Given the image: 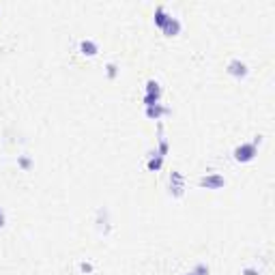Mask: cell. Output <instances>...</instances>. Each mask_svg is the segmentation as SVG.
<instances>
[{"label":"cell","mask_w":275,"mask_h":275,"mask_svg":"<svg viewBox=\"0 0 275 275\" xmlns=\"http://www.w3.org/2000/svg\"><path fill=\"white\" fill-rule=\"evenodd\" d=\"M185 275H196V273H194V271H187V273H185Z\"/></svg>","instance_id":"cell-18"},{"label":"cell","mask_w":275,"mask_h":275,"mask_svg":"<svg viewBox=\"0 0 275 275\" xmlns=\"http://www.w3.org/2000/svg\"><path fill=\"white\" fill-rule=\"evenodd\" d=\"M163 159H166V157H161V155H157V153H151L149 161H146V168H149V172H159L161 166H163Z\"/></svg>","instance_id":"cell-10"},{"label":"cell","mask_w":275,"mask_h":275,"mask_svg":"<svg viewBox=\"0 0 275 275\" xmlns=\"http://www.w3.org/2000/svg\"><path fill=\"white\" fill-rule=\"evenodd\" d=\"M260 142H262V136H256L254 140H249V142H241L239 146H235V151H232V157H235V161H239V163L254 161L256 155H258Z\"/></svg>","instance_id":"cell-1"},{"label":"cell","mask_w":275,"mask_h":275,"mask_svg":"<svg viewBox=\"0 0 275 275\" xmlns=\"http://www.w3.org/2000/svg\"><path fill=\"white\" fill-rule=\"evenodd\" d=\"M191 271H194L196 275H211V267L207 265V262H196Z\"/></svg>","instance_id":"cell-14"},{"label":"cell","mask_w":275,"mask_h":275,"mask_svg":"<svg viewBox=\"0 0 275 275\" xmlns=\"http://www.w3.org/2000/svg\"><path fill=\"white\" fill-rule=\"evenodd\" d=\"M7 226V213H4V209L0 207V228Z\"/></svg>","instance_id":"cell-17"},{"label":"cell","mask_w":275,"mask_h":275,"mask_svg":"<svg viewBox=\"0 0 275 275\" xmlns=\"http://www.w3.org/2000/svg\"><path fill=\"white\" fill-rule=\"evenodd\" d=\"M241 275H260V269L258 267H245Z\"/></svg>","instance_id":"cell-16"},{"label":"cell","mask_w":275,"mask_h":275,"mask_svg":"<svg viewBox=\"0 0 275 275\" xmlns=\"http://www.w3.org/2000/svg\"><path fill=\"white\" fill-rule=\"evenodd\" d=\"M78 52L82 56H89V58H92V56H97L99 54V43L95 39H82L80 41V45H78Z\"/></svg>","instance_id":"cell-8"},{"label":"cell","mask_w":275,"mask_h":275,"mask_svg":"<svg viewBox=\"0 0 275 275\" xmlns=\"http://www.w3.org/2000/svg\"><path fill=\"white\" fill-rule=\"evenodd\" d=\"M198 187H202V189H224L226 179L217 172H211V174H204V177L198 179Z\"/></svg>","instance_id":"cell-4"},{"label":"cell","mask_w":275,"mask_h":275,"mask_svg":"<svg viewBox=\"0 0 275 275\" xmlns=\"http://www.w3.org/2000/svg\"><path fill=\"white\" fill-rule=\"evenodd\" d=\"M17 166H20L22 170H26V172H28V170H31V168L34 166V161H32V157H31V155H26V153H24V155H17Z\"/></svg>","instance_id":"cell-12"},{"label":"cell","mask_w":275,"mask_h":275,"mask_svg":"<svg viewBox=\"0 0 275 275\" xmlns=\"http://www.w3.org/2000/svg\"><path fill=\"white\" fill-rule=\"evenodd\" d=\"M97 226H99V230L103 232V235H108L110 232V219H108V209L101 207L97 211Z\"/></svg>","instance_id":"cell-9"},{"label":"cell","mask_w":275,"mask_h":275,"mask_svg":"<svg viewBox=\"0 0 275 275\" xmlns=\"http://www.w3.org/2000/svg\"><path fill=\"white\" fill-rule=\"evenodd\" d=\"M183 31V22L179 20L177 15H168V20L163 22V26H161V32L166 34V37H177V34Z\"/></svg>","instance_id":"cell-6"},{"label":"cell","mask_w":275,"mask_h":275,"mask_svg":"<svg viewBox=\"0 0 275 275\" xmlns=\"http://www.w3.org/2000/svg\"><path fill=\"white\" fill-rule=\"evenodd\" d=\"M161 84L157 80H146V86H144V108H151V105H157L161 103Z\"/></svg>","instance_id":"cell-2"},{"label":"cell","mask_w":275,"mask_h":275,"mask_svg":"<svg viewBox=\"0 0 275 275\" xmlns=\"http://www.w3.org/2000/svg\"><path fill=\"white\" fill-rule=\"evenodd\" d=\"M168 15H170V13L166 11V7H163V4H157V7H155V17H153L155 26H157V28H161V26H163V22L168 20Z\"/></svg>","instance_id":"cell-11"},{"label":"cell","mask_w":275,"mask_h":275,"mask_svg":"<svg viewBox=\"0 0 275 275\" xmlns=\"http://www.w3.org/2000/svg\"><path fill=\"white\" fill-rule=\"evenodd\" d=\"M226 73L235 80H245L249 75V67L245 61H241V58H230L226 65Z\"/></svg>","instance_id":"cell-3"},{"label":"cell","mask_w":275,"mask_h":275,"mask_svg":"<svg viewBox=\"0 0 275 275\" xmlns=\"http://www.w3.org/2000/svg\"><path fill=\"white\" fill-rule=\"evenodd\" d=\"M119 65H116V62H108V65H105V75H108V80H116L119 78Z\"/></svg>","instance_id":"cell-13"},{"label":"cell","mask_w":275,"mask_h":275,"mask_svg":"<svg viewBox=\"0 0 275 275\" xmlns=\"http://www.w3.org/2000/svg\"><path fill=\"white\" fill-rule=\"evenodd\" d=\"M144 114H146V119H151V121H161L163 116L170 114V108L163 103H157V105H151V108H144Z\"/></svg>","instance_id":"cell-7"},{"label":"cell","mask_w":275,"mask_h":275,"mask_svg":"<svg viewBox=\"0 0 275 275\" xmlns=\"http://www.w3.org/2000/svg\"><path fill=\"white\" fill-rule=\"evenodd\" d=\"M80 271L82 273H92V271H95V265H92L91 260H82L80 262Z\"/></svg>","instance_id":"cell-15"},{"label":"cell","mask_w":275,"mask_h":275,"mask_svg":"<svg viewBox=\"0 0 275 275\" xmlns=\"http://www.w3.org/2000/svg\"><path fill=\"white\" fill-rule=\"evenodd\" d=\"M170 194L172 198H183L185 194V177L179 170L170 172Z\"/></svg>","instance_id":"cell-5"}]
</instances>
